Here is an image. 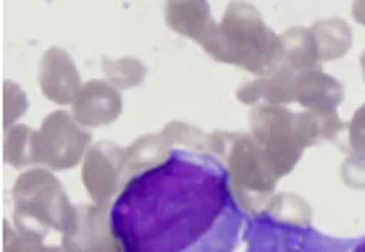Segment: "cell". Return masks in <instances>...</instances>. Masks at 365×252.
<instances>
[{"label": "cell", "instance_id": "9c48e42d", "mask_svg": "<svg viewBox=\"0 0 365 252\" xmlns=\"http://www.w3.org/2000/svg\"><path fill=\"white\" fill-rule=\"evenodd\" d=\"M74 113L87 126L108 124L121 113V98L106 82H90L76 95Z\"/></svg>", "mask_w": 365, "mask_h": 252}, {"label": "cell", "instance_id": "6da1fadb", "mask_svg": "<svg viewBox=\"0 0 365 252\" xmlns=\"http://www.w3.org/2000/svg\"><path fill=\"white\" fill-rule=\"evenodd\" d=\"M229 168L207 152L174 147L158 166L126 179L108 210L121 252H232L242 205Z\"/></svg>", "mask_w": 365, "mask_h": 252}, {"label": "cell", "instance_id": "4fadbf2b", "mask_svg": "<svg viewBox=\"0 0 365 252\" xmlns=\"http://www.w3.org/2000/svg\"><path fill=\"white\" fill-rule=\"evenodd\" d=\"M140 63L137 61H121V63H110V61H106V74H108V79L113 84H118V87H132V84H137L140 79H134V76H129V68H137Z\"/></svg>", "mask_w": 365, "mask_h": 252}, {"label": "cell", "instance_id": "52a82bcc", "mask_svg": "<svg viewBox=\"0 0 365 252\" xmlns=\"http://www.w3.org/2000/svg\"><path fill=\"white\" fill-rule=\"evenodd\" d=\"M84 142L87 135L76 129L66 113H53L45 118L40 135H34V155L37 160H45L50 168H66L79 160Z\"/></svg>", "mask_w": 365, "mask_h": 252}, {"label": "cell", "instance_id": "7a4b0ae2", "mask_svg": "<svg viewBox=\"0 0 365 252\" xmlns=\"http://www.w3.org/2000/svg\"><path fill=\"white\" fill-rule=\"evenodd\" d=\"M207 53L229 63H242L250 71H268L279 61L282 45L268 32L260 16L250 6H232L224 24L210 37L200 40Z\"/></svg>", "mask_w": 365, "mask_h": 252}, {"label": "cell", "instance_id": "8fae6325", "mask_svg": "<svg viewBox=\"0 0 365 252\" xmlns=\"http://www.w3.org/2000/svg\"><path fill=\"white\" fill-rule=\"evenodd\" d=\"M294 98H297L307 110H324L334 113L336 103L341 100V87L334 82L331 76L316 74V71H305L294 79Z\"/></svg>", "mask_w": 365, "mask_h": 252}, {"label": "cell", "instance_id": "9a60e30c", "mask_svg": "<svg viewBox=\"0 0 365 252\" xmlns=\"http://www.w3.org/2000/svg\"><path fill=\"white\" fill-rule=\"evenodd\" d=\"M6 105H9V110H6V121H11L14 116H19L26 105L24 98H21V93H19V87L14 82L6 84Z\"/></svg>", "mask_w": 365, "mask_h": 252}, {"label": "cell", "instance_id": "277c9868", "mask_svg": "<svg viewBox=\"0 0 365 252\" xmlns=\"http://www.w3.org/2000/svg\"><path fill=\"white\" fill-rule=\"evenodd\" d=\"M252 129L255 137L266 145V155L274 166L276 177H284L305 145H310L302 135L299 116H292L284 105H266V108H255L252 113Z\"/></svg>", "mask_w": 365, "mask_h": 252}, {"label": "cell", "instance_id": "30bf717a", "mask_svg": "<svg viewBox=\"0 0 365 252\" xmlns=\"http://www.w3.org/2000/svg\"><path fill=\"white\" fill-rule=\"evenodd\" d=\"M40 82H42V93L56 103H68L79 93V79H76L74 63L61 51H50L42 58Z\"/></svg>", "mask_w": 365, "mask_h": 252}, {"label": "cell", "instance_id": "e0dca14e", "mask_svg": "<svg viewBox=\"0 0 365 252\" xmlns=\"http://www.w3.org/2000/svg\"><path fill=\"white\" fill-rule=\"evenodd\" d=\"M355 16L360 19V21H365V6H360V3H357V6H355Z\"/></svg>", "mask_w": 365, "mask_h": 252}, {"label": "cell", "instance_id": "5bb4252c", "mask_svg": "<svg viewBox=\"0 0 365 252\" xmlns=\"http://www.w3.org/2000/svg\"><path fill=\"white\" fill-rule=\"evenodd\" d=\"M349 140H352V147L360 152H365V105L355 113L352 124H349Z\"/></svg>", "mask_w": 365, "mask_h": 252}, {"label": "cell", "instance_id": "ba28073f", "mask_svg": "<svg viewBox=\"0 0 365 252\" xmlns=\"http://www.w3.org/2000/svg\"><path fill=\"white\" fill-rule=\"evenodd\" d=\"M121 163H124V152L116 145L100 142L95 150H90V158L84 163V184L98 202L113 194L116 179L121 174Z\"/></svg>", "mask_w": 365, "mask_h": 252}, {"label": "cell", "instance_id": "5b68a950", "mask_svg": "<svg viewBox=\"0 0 365 252\" xmlns=\"http://www.w3.org/2000/svg\"><path fill=\"white\" fill-rule=\"evenodd\" d=\"M247 252H349L355 239L336 242L310 229L274 224L268 216H255L247 231Z\"/></svg>", "mask_w": 365, "mask_h": 252}, {"label": "cell", "instance_id": "2e32d148", "mask_svg": "<svg viewBox=\"0 0 365 252\" xmlns=\"http://www.w3.org/2000/svg\"><path fill=\"white\" fill-rule=\"evenodd\" d=\"M349 252H365V236L363 239H355V244H352V250Z\"/></svg>", "mask_w": 365, "mask_h": 252}, {"label": "cell", "instance_id": "7c38bea8", "mask_svg": "<svg viewBox=\"0 0 365 252\" xmlns=\"http://www.w3.org/2000/svg\"><path fill=\"white\" fill-rule=\"evenodd\" d=\"M318 45H321V56L324 58H336L341 53H347L349 48V29L344 26V21L339 19H326L316 24Z\"/></svg>", "mask_w": 365, "mask_h": 252}, {"label": "cell", "instance_id": "3957f363", "mask_svg": "<svg viewBox=\"0 0 365 252\" xmlns=\"http://www.w3.org/2000/svg\"><path fill=\"white\" fill-rule=\"evenodd\" d=\"M16 221L26 236L40 239L45 226L63 229L74 234V210L63 197V189L53 177L32 171L19 179L16 184Z\"/></svg>", "mask_w": 365, "mask_h": 252}, {"label": "cell", "instance_id": "ac0fdd59", "mask_svg": "<svg viewBox=\"0 0 365 252\" xmlns=\"http://www.w3.org/2000/svg\"><path fill=\"white\" fill-rule=\"evenodd\" d=\"M363 71H365V56H363Z\"/></svg>", "mask_w": 365, "mask_h": 252}, {"label": "cell", "instance_id": "8992f818", "mask_svg": "<svg viewBox=\"0 0 365 252\" xmlns=\"http://www.w3.org/2000/svg\"><path fill=\"white\" fill-rule=\"evenodd\" d=\"M232 147V160H229V174L234 179V192L242 197V205L247 202V194H260L268 197L274 192L276 171L271 166L266 152H260L250 137L237 135Z\"/></svg>", "mask_w": 365, "mask_h": 252}]
</instances>
